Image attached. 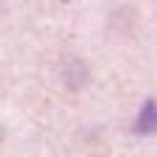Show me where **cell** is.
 <instances>
[{
  "mask_svg": "<svg viewBox=\"0 0 157 157\" xmlns=\"http://www.w3.org/2000/svg\"><path fill=\"white\" fill-rule=\"evenodd\" d=\"M133 131L142 137L157 133V100L155 98H147L141 105Z\"/></svg>",
  "mask_w": 157,
  "mask_h": 157,
  "instance_id": "obj_1",
  "label": "cell"
}]
</instances>
